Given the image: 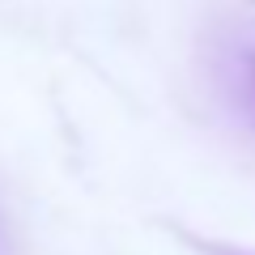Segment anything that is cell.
<instances>
[{"instance_id": "cell-1", "label": "cell", "mask_w": 255, "mask_h": 255, "mask_svg": "<svg viewBox=\"0 0 255 255\" xmlns=\"http://www.w3.org/2000/svg\"><path fill=\"white\" fill-rule=\"evenodd\" d=\"M247 94H251V107H255V55H251V68H247Z\"/></svg>"}]
</instances>
